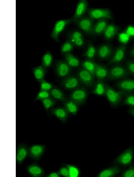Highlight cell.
Segmentation results:
<instances>
[{
  "label": "cell",
  "mask_w": 134,
  "mask_h": 177,
  "mask_svg": "<svg viewBox=\"0 0 134 177\" xmlns=\"http://www.w3.org/2000/svg\"><path fill=\"white\" fill-rule=\"evenodd\" d=\"M133 148L130 146L118 156L114 160L113 163L124 169L133 163Z\"/></svg>",
  "instance_id": "cell-1"
},
{
  "label": "cell",
  "mask_w": 134,
  "mask_h": 177,
  "mask_svg": "<svg viewBox=\"0 0 134 177\" xmlns=\"http://www.w3.org/2000/svg\"><path fill=\"white\" fill-rule=\"evenodd\" d=\"M125 94V93L121 91L116 90L107 83L105 96L113 107H116L119 105Z\"/></svg>",
  "instance_id": "cell-2"
},
{
  "label": "cell",
  "mask_w": 134,
  "mask_h": 177,
  "mask_svg": "<svg viewBox=\"0 0 134 177\" xmlns=\"http://www.w3.org/2000/svg\"><path fill=\"white\" fill-rule=\"evenodd\" d=\"M87 13L88 16L94 21L102 19H113L112 12L109 8H89Z\"/></svg>",
  "instance_id": "cell-3"
},
{
  "label": "cell",
  "mask_w": 134,
  "mask_h": 177,
  "mask_svg": "<svg viewBox=\"0 0 134 177\" xmlns=\"http://www.w3.org/2000/svg\"><path fill=\"white\" fill-rule=\"evenodd\" d=\"M94 21L88 16H83L74 23L85 34L89 36L92 37L94 36Z\"/></svg>",
  "instance_id": "cell-4"
},
{
  "label": "cell",
  "mask_w": 134,
  "mask_h": 177,
  "mask_svg": "<svg viewBox=\"0 0 134 177\" xmlns=\"http://www.w3.org/2000/svg\"><path fill=\"white\" fill-rule=\"evenodd\" d=\"M130 75L126 67L115 64L109 69L108 78L110 80L124 79Z\"/></svg>",
  "instance_id": "cell-5"
},
{
  "label": "cell",
  "mask_w": 134,
  "mask_h": 177,
  "mask_svg": "<svg viewBox=\"0 0 134 177\" xmlns=\"http://www.w3.org/2000/svg\"><path fill=\"white\" fill-rule=\"evenodd\" d=\"M88 96V92L87 88L82 85L72 91L68 98L74 101L80 106L86 102Z\"/></svg>",
  "instance_id": "cell-6"
},
{
  "label": "cell",
  "mask_w": 134,
  "mask_h": 177,
  "mask_svg": "<svg viewBox=\"0 0 134 177\" xmlns=\"http://www.w3.org/2000/svg\"><path fill=\"white\" fill-rule=\"evenodd\" d=\"M73 22L71 18L66 19H61L57 21L55 23L51 32V37L57 42L60 41L59 36L66 26Z\"/></svg>",
  "instance_id": "cell-7"
},
{
  "label": "cell",
  "mask_w": 134,
  "mask_h": 177,
  "mask_svg": "<svg viewBox=\"0 0 134 177\" xmlns=\"http://www.w3.org/2000/svg\"><path fill=\"white\" fill-rule=\"evenodd\" d=\"M76 75L82 86L93 88L95 83V77L91 73L82 68L77 71Z\"/></svg>",
  "instance_id": "cell-8"
},
{
  "label": "cell",
  "mask_w": 134,
  "mask_h": 177,
  "mask_svg": "<svg viewBox=\"0 0 134 177\" xmlns=\"http://www.w3.org/2000/svg\"><path fill=\"white\" fill-rule=\"evenodd\" d=\"M55 70L57 76L63 79L71 74L72 68L64 60H59L56 62Z\"/></svg>",
  "instance_id": "cell-9"
},
{
  "label": "cell",
  "mask_w": 134,
  "mask_h": 177,
  "mask_svg": "<svg viewBox=\"0 0 134 177\" xmlns=\"http://www.w3.org/2000/svg\"><path fill=\"white\" fill-rule=\"evenodd\" d=\"M63 87L67 90L72 91L82 86L76 75L70 74L63 79L61 83Z\"/></svg>",
  "instance_id": "cell-10"
},
{
  "label": "cell",
  "mask_w": 134,
  "mask_h": 177,
  "mask_svg": "<svg viewBox=\"0 0 134 177\" xmlns=\"http://www.w3.org/2000/svg\"><path fill=\"white\" fill-rule=\"evenodd\" d=\"M126 47V45L123 44L118 46L114 51L107 65L118 64L122 61L125 58Z\"/></svg>",
  "instance_id": "cell-11"
},
{
  "label": "cell",
  "mask_w": 134,
  "mask_h": 177,
  "mask_svg": "<svg viewBox=\"0 0 134 177\" xmlns=\"http://www.w3.org/2000/svg\"><path fill=\"white\" fill-rule=\"evenodd\" d=\"M89 4L86 0H80L76 4L74 14L71 17L73 22L83 17L84 15L88 12Z\"/></svg>",
  "instance_id": "cell-12"
},
{
  "label": "cell",
  "mask_w": 134,
  "mask_h": 177,
  "mask_svg": "<svg viewBox=\"0 0 134 177\" xmlns=\"http://www.w3.org/2000/svg\"><path fill=\"white\" fill-rule=\"evenodd\" d=\"M68 39L75 46L82 47L85 44L84 38L82 33L78 30H74L68 33Z\"/></svg>",
  "instance_id": "cell-13"
},
{
  "label": "cell",
  "mask_w": 134,
  "mask_h": 177,
  "mask_svg": "<svg viewBox=\"0 0 134 177\" xmlns=\"http://www.w3.org/2000/svg\"><path fill=\"white\" fill-rule=\"evenodd\" d=\"M114 52L110 45L107 44H103L97 48L96 55L100 59L106 60L111 58Z\"/></svg>",
  "instance_id": "cell-14"
},
{
  "label": "cell",
  "mask_w": 134,
  "mask_h": 177,
  "mask_svg": "<svg viewBox=\"0 0 134 177\" xmlns=\"http://www.w3.org/2000/svg\"><path fill=\"white\" fill-rule=\"evenodd\" d=\"M45 149V146L43 145H32L29 148V155L32 159L38 161L43 154Z\"/></svg>",
  "instance_id": "cell-15"
},
{
  "label": "cell",
  "mask_w": 134,
  "mask_h": 177,
  "mask_svg": "<svg viewBox=\"0 0 134 177\" xmlns=\"http://www.w3.org/2000/svg\"><path fill=\"white\" fill-rule=\"evenodd\" d=\"M116 86L119 90L126 94L132 93L134 91V80L123 79L117 82Z\"/></svg>",
  "instance_id": "cell-16"
},
{
  "label": "cell",
  "mask_w": 134,
  "mask_h": 177,
  "mask_svg": "<svg viewBox=\"0 0 134 177\" xmlns=\"http://www.w3.org/2000/svg\"><path fill=\"white\" fill-rule=\"evenodd\" d=\"M124 169L121 167L115 164L114 165L103 169L98 174L99 177H114L120 173Z\"/></svg>",
  "instance_id": "cell-17"
},
{
  "label": "cell",
  "mask_w": 134,
  "mask_h": 177,
  "mask_svg": "<svg viewBox=\"0 0 134 177\" xmlns=\"http://www.w3.org/2000/svg\"><path fill=\"white\" fill-rule=\"evenodd\" d=\"M50 112L51 114L63 123H65L66 122L69 114L64 107H53L50 109Z\"/></svg>",
  "instance_id": "cell-18"
},
{
  "label": "cell",
  "mask_w": 134,
  "mask_h": 177,
  "mask_svg": "<svg viewBox=\"0 0 134 177\" xmlns=\"http://www.w3.org/2000/svg\"><path fill=\"white\" fill-rule=\"evenodd\" d=\"M29 155V148L25 144H21L17 147L16 152V162L19 165L21 164Z\"/></svg>",
  "instance_id": "cell-19"
},
{
  "label": "cell",
  "mask_w": 134,
  "mask_h": 177,
  "mask_svg": "<svg viewBox=\"0 0 134 177\" xmlns=\"http://www.w3.org/2000/svg\"><path fill=\"white\" fill-rule=\"evenodd\" d=\"M28 173L32 177H41L45 176V172L43 168L36 163H32L27 167Z\"/></svg>",
  "instance_id": "cell-20"
},
{
  "label": "cell",
  "mask_w": 134,
  "mask_h": 177,
  "mask_svg": "<svg viewBox=\"0 0 134 177\" xmlns=\"http://www.w3.org/2000/svg\"><path fill=\"white\" fill-rule=\"evenodd\" d=\"M108 72L109 69L106 66L96 63L95 77L97 80L104 81L107 79Z\"/></svg>",
  "instance_id": "cell-21"
},
{
  "label": "cell",
  "mask_w": 134,
  "mask_h": 177,
  "mask_svg": "<svg viewBox=\"0 0 134 177\" xmlns=\"http://www.w3.org/2000/svg\"><path fill=\"white\" fill-rule=\"evenodd\" d=\"M119 27L113 23L109 24L103 33L105 40L109 41L112 39L118 33Z\"/></svg>",
  "instance_id": "cell-22"
},
{
  "label": "cell",
  "mask_w": 134,
  "mask_h": 177,
  "mask_svg": "<svg viewBox=\"0 0 134 177\" xmlns=\"http://www.w3.org/2000/svg\"><path fill=\"white\" fill-rule=\"evenodd\" d=\"M109 24L108 20L107 19H102L97 20L94 24V36H100L103 34Z\"/></svg>",
  "instance_id": "cell-23"
},
{
  "label": "cell",
  "mask_w": 134,
  "mask_h": 177,
  "mask_svg": "<svg viewBox=\"0 0 134 177\" xmlns=\"http://www.w3.org/2000/svg\"><path fill=\"white\" fill-rule=\"evenodd\" d=\"M107 83L104 81L97 80L90 93L99 96H105Z\"/></svg>",
  "instance_id": "cell-24"
},
{
  "label": "cell",
  "mask_w": 134,
  "mask_h": 177,
  "mask_svg": "<svg viewBox=\"0 0 134 177\" xmlns=\"http://www.w3.org/2000/svg\"><path fill=\"white\" fill-rule=\"evenodd\" d=\"M32 71L35 79L38 83L44 79L47 72L46 69L42 65L34 67Z\"/></svg>",
  "instance_id": "cell-25"
},
{
  "label": "cell",
  "mask_w": 134,
  "mask_h": 177,
  "mask_svg": "<svg viewBox=\"0 0 134 177\" xmlns=\"http://www.w3.org/2000/svg\"><path fill=\"white\" fill-rule=\"evenodd\" d=\"M64 107L69 114L76 115L79 110V105L75 102L69 98L63 102Z\"/></svg>",
  "instance_id": "cell-26"
},
{
  "label": "cell",
  "mask_w": 134,
  "mask_h": 177,
  "mask_svg": "<svg viewBox=\"0 0 134 177\" xmlns=\"http://www.w3.org/2000/svg\"><path fill=\"white\" fill-rule=\"evenodd\" d=\"M97 49L93 42L89 41L88 43L86 50L83 54L82 56L85 58L86 59L94 61Z\"/></svg>",
  "instance_id": "cell-27"
},
{
  "label": "cell",
  "mask_w": 134,
  "mask_h": 177,
  "mask_svg": "<svg viewBox=\"0 0 134 177\" xmlns=\"http://www.w3.org/2000/svg\"><path fill=\"white\" fill-rule=\"evenodd\" d=\"M50 92L51 97L56 100L63 103L68 98L63 91L57 87L54 86Z\"/></svg>",
  "instance_id": "cell-28"
},
{
  "label": "cell",
  "mask_w": 134,
  "mask_h": 177,
  "mask_svg": "<svg viewBox=\"0 0 134 177\" xmlns=\"http://www.w3.org/2000/svg\"><path fill=\"white\" fill-rule=\"evenodd\" d=\"M64 55V60L72 68H77L81 64L80 60L71 53L66 54Z\"/></svg>",
  "instance_id": "cell-29"
},
{
  "label": "cell",
  "mask_w": 134,
  "mask_h": 177,
  "mask_svg": "<svg viewBox=\"0 0 134 177\" xmlns=\"http://www.w3.org/2000/svg\"><path fill=\"white\" fill-rule=\"evenodd\" d=\"M96 63L94 61L86 59L81 64L82 68L91 73L95 77Z\"/></svg>",
  "instance_id": "cell-30"
},
{
  "label": "cell",
  "mask_w": 134,
  "mask_h": 177,
  "mask_svg": "<svg viewBox=\"0 0 134 177\" xmlns=\"http://www.w3.org/2000/svg\"><path fill=\"white\" fill-rule=\"evenodd\" d=\"M53 61V56L49 51H47L42 56V65L46 69L50 67Z\"/></svg>",
  "instance_id": "cell-31"
},
{
  "label": "cell",
  "mask_w": 134,
  "mask_h": 177,
  "mask_svg": "<svg viewBox=\"0 0 134 177\" xmlns=\"http://www.w3.org/2000/svg\"><path fill=\"white\" fill-rule=\"evenodd\" d=\"M47 113L49 110L53 108L56 103V100L51 97L40 101Z\"/></svg>",
  "instance_id": "cell-32"
},
{
  "label": "cell",
  "mask_w": 134,
  "mask_h": 177,
  "mask_svg": "<svg viewBox=\"0 0 134 177\" xmlns=\"http://www.w3.org/2000/svg\"><path fill=\"white\" fill-rule=\"evenodd\" d=\"M75 46L68 39L62 45L60 48V53L64 55L71 53Z\"/></svg>",
  "instance_id": "cell-33"
},
{
  "label": "cell",
  "mask_w": 134,
  "mask_h": 177,
  "mask_svg": "<svg viewBox=\"0 0 134 177\" xmlns=\"http://www.w3.org/2000/svg\"><path fill=\"white\" fill-rule=\"evenodd\" d=\"M122 104L134 107V93L132 92L126 94Z\"/></svg>",
  "instance_id": "cell-34"
},
{
  "label": "cell",
  "mask_w": 134,
  "mask_h": 177,
  "mask_svg": "<svg viewBox=\"0 0 134 177\" xmlns=\"http://www.w3.org/2000/svg\"><path fill=\"white\" fill-rule=\"evenodd\" d=\"M121 177H134V164L133 163L124 169L119 175Z\"/></svg>",
  "instance_id": "cell-35"
},
{
  "label": "cell",
  "mask_w": 134,
  "mask_h": 177,
  "mask_svg": "<svg viewBox=\"0 0 134 177\" xmlns=\"http://www.w3.org/2000/svg\"><path fill=\"white\" fill-rule=\"evenodd\" d=\"M68 167L70 177H77L80 174L79 169L76 166L70 164H65Z\"/></svg>",
  "instance_id": "cell-36"
},
{
  "label": "cell",
  "mask_w": 134,
  "mask_h": 177,
  "mask_svg": "<svg viewBox=\"0 0 134 177\" xmlns=\"http://www.w3.org/2000/svg\"><path fill=\"white\" fill-rule=\"evenodd\" d=\"M40 90L50 91L54 87V85L52 83H50L45 79L39 83Z\"/></svg>",
  "instance_id": "cell-37"
},
{
  "label": "cell",
  "mask_w": 134,
  "mask_h": 177,
  "mask_svg": "<svg viewBox=\"0 0 134 177\" xmlns=\"http://www.w3.org/2000/svg\"><path fill=\"white\" fill-rule=\"evenodd\" d=\"M51 97L49 91L40 90L35 99V101H41L42 100Z\"/></svg>",
  "instance_id": "cell-38"
},
{
  "label": "cell",
  "mask_w": 134,
  "mask_h": 177,
  "mask_svg": "<svg viewBox=\"0 0 134 177\" xmlns=\"http://www.w3.org/2000/svg\"><path fill=\"white\" fill-rule=\"evenodd\" d=\"M130 74L134 76V60H127L126 63V67Z\"/></svg>",
  "instance_id": "cell-39"
},
{
  "label": "cell",
  "mask_w": 134,
  "mask_h": 177,
  "mask_svg": "<svg viewBox=\"0 0 134 177\" xmlns=\"http://www.w3.org/2000/svg\"><path fill=\"white\" fill-rule=\"evenodd\" d=\"M130 36L125 32H121L118 35L119 41L122 43V44H126L128 41Z\"/></svg>",
  "instance_id": "cell-40"
},
{
  "label": "cell",
  "mask_w": 134,
  "mask_h": 177,
  "mask_svg": "<svg viewBox=\"0 0 134 177\" xmlns=\"http://www.w3.org/2000/svg\"><path fill=\"white\" fill-rule=\"evenodd\" d=\"M57 171L60 176L65 177H69L68 170L66 165L60 167Z\"/></svg>",
  "instance_id": "cell-41"
},
{
  "label": "cell",
  "mask_w": 134,
  "mask_h": 177,
  "mask_svg": "<svg viewBox=\"0 0 134 177\" xmlns=\"http://www.w3.org/2000/svg\"><path fill=\"white\" fill-rule=\"evenodd\" d=\"M126 32L129 36L134 35V27L129 26L127 29Z\"/></svg>",
  "instance_id": "cell-42"
},
{
  "label": "cell",
  "mask_w": 134,
  "mask_h": 177,
  "mask_svg": "<svg viewBox=\"0 0 134 177\" xmlns=\"http://www.w3.org/2000/svg\"><path fill=\"white\" fill-rule=\"evenodd\" d=\"M60 176L58 171H52L50 172L46 176L47 177H59Z\"/></svg>",
  "instance_id": "cell-43"
},
{
  "label": "cell",
  "mask_w": 134,
  "mask_h": 177,
  "mask_svg": "<svg viewBox=\"0 0 134 177\" xmlns=\"http://www.w3.org/2000/svg\"><path fill=\"white\" fill-rule=\"evenodd\" d=\"M127 112L130 114L134 117V107H130L128 109Z\"/></svg>",
  "instance_id": "cell-44"
},
{
  "label": "cell",
  "mask_w": 134,
  "mask_h": 177,
  "mask_svg": "<svg viewBox=\"0 0 134 177\" xmlns=\"http://www.w3.org/2000/svg\"><path fill=\"white\" fill-rule=\"evenodd\" d=\"M130 55L132 57L134 58V47L130 49Z\"/></svg>",
  "instance_id": "cell-45"
}]
</instances>
